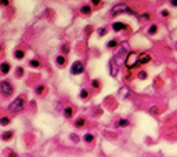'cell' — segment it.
<instances>
[{"label": "cell", "instance_id": "cell-1", "mask_svg": "<svg viewBox=\"0 0 177 157\" xmlns=\"http://www.w3.org/2000/svg\"><path fill=\"white\" fill-rule=\"evenodd\" d=\"M25 108V102L22 98H17V99H14V101L10 104L9 106V110L12 113H17V112H21L22 109Z\"/></svg>", "mask_w": 177, "mask_h": 157}, {"label": "cell", "instance_id": "cell-2", "mask_svg": "<svg viewBox=\"0 0 177 157\" xmlns=\"http://www.w3.org/2000/svg\"><path fill=\"white\" fill-rule=\"evenodd\" d=\"M0 92L4 95V97H10L12 94V86L9 81H2L0 83Z\"/></svg>", "mask_w": 177, "mask_h": 157}, {"label": "cell", "instance_id": "cell-3", "mask_svg": "<svg viewBox=\"0 0 177 157\" xmlns=\"http://www.w3.org/2000/svg\"><path fill=\"white\" fill-rule=\"evenodd\" d=\"M122 12H132V11H130V9L126 6V4H123V3L116 4V6L111 10L112 15H119V14H122Z\"/></svg>", "mask_w": 177, "mask_h": 157}, {"label": "cell", "instance_id": "cell-4", "mask_svg": "<svg viewBox=\"0 0 177 157\" xmlns=\"http://www.w3.org/2000/svg\"><path fill=\"white\" fill-rule=\"evenodd\" d=\"M71 72H72V74H80L82 72H83V63L82 62H75L72 65V69H71Z\"/></svg>", "mask_w": 177, "mask_h": 157}, {"label": "cell", "instance_id": "cell-5", "mask_svg": "<svg viewBox=\"0 0 177 157\" xmlns=\"http://www.w3.org/2000/svg\"><path fill=\"white\" fill-rule=\"evenodd\" d=\"M137 61H138L140 65H144V63H148L151 61V56L148 55V54H140L138 58H137Z\"/></svg>", "mask_w": 177, "mask_h": 157}, {"label": "cell", "instance_id": "cell-6", "mask_svg": "<svg viewBox=\"0 0 177 157\" xmlns=\"http://www.w3.org/2000/svg\"><path fill=\"white\" fill-rule=\"evenodd\" d=\"M109 68H111V76H116V73L119 72V66H118V63H115V61H111V63H109Z\"/></svg>", "mask_w": 177, "mask_h": 157}, {"label": "cell", "instance_id": "cell-7", "mask_svg": "<svg viewBox=\"0 0 177 157\" xmlns=\"http://www.w3.org/2000/svg\"><path fill=\"white\" fill-rule=\"evenodd\" d=\"M0 70H2V73H3V74H7L10 72V63L3 62V63H2V66H0Z\"/></svg>", "mask_w": 177, "mask_h": 157}, {"label": "cell", "instance_id": "cell-8", "mask_svg": "<svg viewBox=\"0 0 177 157\" xmlns=\"http://www.w3.org/2000/svg\"><path fill=\"white\" fill-rule=\"evenodd\" d=\"M112 28H114V30H122V29H126V25L125 24H120V22H116V24L112 25Z\"/></svg>", "mask_w": 177, "mask_h": 157}, {"label": "cell", "instance_id": "cell-9", "mask_svg": "<svg viewBox=\"0 0 177 157\" xmlns=\"http://www.w3.org/2000/svg\"><path fill=\"white\" fill-rule=\"evenodd\" d=\"M64 114H65L66 119H71V117H72V114H73V109H72V108H65Z\"/></svg>", "mask_w": 177, "mask_h": 157}, {"label": "cell", "instance_id": "cell-10", "mask_svg": "<svg viewBox=\"0 0 177 157\" xmlns=\"http://www.w3.org/2000/svg\"><path fill=\"white\" fill-rule=\"evenodd\" d=\"M80 12L82 14H84V15H89L91 12V9H90V6H83L80 9Z\"/></svg>", "mask_w": 177, "mask_h": 157}, {"label": "cell", "instance_id": "cell-11", "mask_svg": "<svg viewBox=\"0 0 177 157\" xmlns=\"http://www.w3.org/2000/svg\"><path fill=\"white\" fill-rule=\"evenodd\" d=\"M11 136H12V131H9V132L2 134V139H3V141H9Z\"/></svg>", "mask_w": 177, "mask_h": 157}, {"label": "cell", "instance_id": "cell-12", "mask_svg": "<svg viewBox=\"0 0 177 157\" xmlns=\"http://www.w3.org/2000/svg\"><path fill=\"white\" fill-rule=\"evenodd\" d=\"M14 56L17 58V60H22V58H24V51H22V50H17L14 53Z\"/></svg>", "mask_w": 177, "mask_h": 157}, {"label": "cell", "instance_id": "cell-13", "mask_svg": "<svg viewBox=\"0 0 177 157\" xmlns=\"http://www.w3.org/2000/svg\"><path fill=\"white\" fill-rule=\"evenodd\" d=\"M119 94H120V97H127L129 95V88L127 87H123V88H120V91H119Z\"/></svg>", "mask_w": 177, "mask_h": 157}, {"label": "cell", "instance_id": "cell-14", "mask_svg": "<svg viewBox=\"0 0 177 157\" xmlns=\"http://www.w3.org/2000/svg\"><path fill=\"white\" fill-rule=\"evenodd\" d=\"M57 65L58 66H64V65H65V58H64V56H61V55L57 56Z\"/></svg>", "mask_w": 177, "mask_h": 157}, {"label": "cell", "instance_id": "cell-15", "mask_svg": "<svg viewBox=\"0 0 177 157\" xmlns=\"http://www.w3.org/2000/svg\"><path fill=\"white\" fill-rule=\"evenodd\" d=\"M84 124H86V120L82 119V117H80V119H78V120L75 121V125H76V127H83Z\"/></svg>", "mask_w": 177, "mask_h": 157}, {"label": "cell", "instance_id": "cell-16", "mask_svg": "<svg viewBox=\"0 0 177 157\" xmlns=\"http://www.w3.org/2000/svg\"><path fill=\"white\" fill-rule=\"evenodd\" d=\"M84 141H86V142H93L94 141V135H91V134H86V135H84V138H83Z\"/></svg>", "mask_w": 177, "mask_h": 157}, {"label": "cell", "instance_id": "cell-17", "mask_svg": "<svg viewBox=\"0 0 177 157\" xmlns=\"http://www.w3.org/2000/svg\"><path fill=\"white\" fill-rule=\"evenodd\" d=\"M126 125H129V120L126 119L119 120V123H118V127H126Z\"/></svg>", "mask_w": 177, "mask_h": 157}, {"label": "cell", "instance_id": "cell-18", "mask_svg": "<svg viewBox=\"0 0 177 157\" xmlns=\"http://www.w3.org/2000/svg\"><path fill=\"white\" fill-rule=\"evenodd\" d=\"M29 65L32 66V68H39V66H40V63H39V61L32 60V61H30V62H29Z\"/></svg>", "mask_w": 177, "mask_h": 157}, {"label": "cell", "instance_id": "cell-19", "mask_svg": "<svg viewBox=\"0 0 177 157\" xmlns=\"http://www.w3.org/2000/svg\"><path fill=\"white\" fill-rule=\"evenodd\" d=\"M9 123H10L9 117H2V119H0V124H2V125H7Z\"/></svg>", "mask_w": 177, "mask_h": 157}, {"label": "cell", "instance_id": "cell-20", "mask_svg": "<svg viewBox=\"0 0 177 157\" xmlns=\"http://www.w3.org/2000/svg\"><path fill=\"white\" fill-rule=\"evenodd\" d=\"M156 30H158L156 25H152V26H151L150 29H148V33H150V35H155V33H156Z\"/></svg>", "mask_w": 177, "mask_h": 157}, {"label": "cell", "instance_id": "cell-21", "mask_svg": "<svg viewBox=\"0 0 177 157\" xmlns=\"http://www.w3.org/2000/svg\"><path fill=\"white\" fill-rule=\"evenodd\" d=\"M69 138H71V139H72L75 143H78V142H79V136L76 135V134H71V135H69Z\"/></svg>", "mask_w": 177, "mask_h": 157}, {"label": "cell", "instance_id": "cell-22", "mask_svg": "<svg viewBox=\"0 0 177 157\" xmlns=\"http://www.w3.org/2000/svg\"><path fill=\"white\" fill-rule=\"evenodd\" d=\"M116 46H118V40H109V43H108V47L109 48L116 47Z\"/></svg>", "mask_w": 177, "mask_h": 157}, {"label": "cell", "instance_id": "cell-23", "mask_svg": "<svg viewBox=\"0 0 177 157\" xmlns=\"http://www.w3.org/2000/svg\"><path fill=\"white\" fill-rule=\"evenodd\" d=\"M158 112H159L158 106H152V108L150 109V113H152V114H158Z\"/></svg>", "mask_w": 177, "mask_h": 157}, {"label": "cell", "instance_id": "cell-24", "mask_svg": "<svg viewBox=\"0 0 177 157\" xmlns=\"http://www.w3.org/2000/svg\"><path fill=\"white\" fill-rule=\"evenodd\" d=\"M87 95H89V94H87L86 90H82V91H80V98H82V99H86Z\"/></svg>", "mask_w": 177, "mask_h": 157}, {"label": "cell", "instance_id": "cell-25", "mask_svg": "<svg viewBox=\"0 0 177 157\" xmlns=\"http://www.w3.org/2000/svg\"><path fill=\"white\" fill-rule=\"evenodd\" d=\"M43 90H44V86H39V87H36V90H35V91H36V94H42Z\"/></svg>", "mask_w": 177, "mask_h": 157}, {"label": "cell", "instance_id": "cell-26", "mask_svg": "<svg viewBox=\"0 0 177 157\" xmlns=\"http://www.w3.org/2000/svg\"><path fill=\"white\" fill-rule=\"evenodd\" d=\"M100 32H98V36L100 37H102V36L105 35V33H107V29H105V28H101V29H98Z\"/></svg>", "mask_w": 177, "mask_h": 157}, {"label": "cell", "instance_id": "cell-27", "mask_svg": "<svg viewBox=\"0 0 177 157\" xmlns=\"http://www.w3.org/2000/svg\"><path fill=\"white\" fill-rule=\"evenodd\" d=\"M138 77H140L141 80H144V79H147V73H145V72H140V73H138Z\"/></svg>", "mask_w": 177, "mask_h": 157}, {"label": "cell", "instance_id": "cell-28", "mask_svg": "<svg viewBox=\"0 0 177 157\" xmlns=\"http://www.w3.org/2000/svg\"><path fill=\"white\" fill-rule=\"evenodd\" d=\"M61 48H62V51H64V53H68V51H69V47H68V46H66V44H64L62 46V47H61Z\"/></svg>", "mask_w": 177, "mask_h": 157}, {"label": "cell", "instance_id": "cell-29", "mask_svg": "<svg viewBox=\"0 0 177 157\" xmlns=\"http://www.w3.org/2000/svg\"><path fill=\"white\" fill-rule=\"evenodd\" d=\"M0 4H2V6H9V2H7V0H2Z\"/></svg>", "mask_w": 177, "mask_h": 157}, {"label": "cell", "instance_id": "cell-30", "mask_svg": "<svg viewBox=\"0 0 177 157\" xmlns=\"http://www.w3.org/2000/svg\"><path fill=\"white\" fill-rule=\"evenodd\" d=\"M22 72H24V70H22V68L17 69V73H18V76H22Z\"/></svg>", "mask_w": 177, "mask_h": 157}, {"label": "cell", "instance_id": "cell-31", "mask_svg": "<svg viewBox=\"0 0 177 157\" xmlns=\"http://www.w3.org/2000/svg\"><path fill=\"white\" fill-rule=\"evenodd\" d=\"M9 157H18V156H17V153H14V152H10Z\"/></svg>", "mask_w": 177, "mask_h": 157}, {"label": "cell", "instance_id": "cell-32", "mask_svg": "<svg viewBox=\"0 0 177 157\" xmlns=\"http://www.w3.org/2000/svg\"><path fill=\"white\" fill-rule=\"evenodd\" d=\"M91 84H93V87H98V81H97V80H93V83H91Z\"/></svg>", "mask_w": 177, "mask_h": 157}, {"label": "cell", "instance_id": "cell-33", "mask_svg": "<svg viewBox=\"0 0 177 157\" xmlns=\"http://www.w3.org/2000/svg\"><path fill=\"white\" fill-rule=\"evenodd\" d=\"M93 6H100V2H98V0H93Z\"/></svg>", "mask_w": 177, "mask_h": 157}, {"label": "cell", "instance_id": "cell-34", "mask_svg": "<svg viewBox=\"0 0 177 157\" xmlns=\"http://www.w3.org/2000/svg\"><path fill=\"white\" fill-rule=\"evenodd\" d=\"M162 15H163V17H168V15H169V12L165 10V11H162Z\"/></svg>", "mask_w": 177, "mask_h": 157}, {"label": "cell", "instance_id": "cell-35", "mask_svg": "<svg viewBox=\"0 0 177 157\" xmlns=\"http://www.w3.org/2000/svg\"><path fill=\"white\" fill-rule=\"evenodd\" d=\"M172 6H177V0H173V2H172Z\"/></svg>", "mask_w": 177, "mask_h": 157}]
</instances>
